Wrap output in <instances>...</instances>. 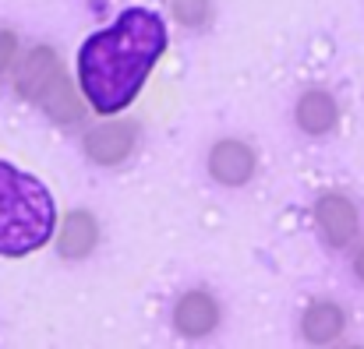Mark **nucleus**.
Instances as JSON below:
<instances>
[{"label": "nucleus", "instance_id": "0eeeda50", "mask_svg": "<svg viewBox=\"0 0 364 349\" xmlns=\"http://www.w3.org/2000/svg\"><path fill=\"white\" fill-rule=\"evenodd\" d=\"M294 123L308 138H326L340 123V103L329 89H308L294 103Z\"/></svg>", "mask_w": 364, "mask_h": 349}, {"label": "nucleus", "instance_id": "ddd939ff", "mask_svg": "<svg viewBox=\"0 0 364 349\" xmlns=\"http://www.w3.org/2000/svg\"><path fill=\"white\" fill-rule=\"evenodd\" d=\"M350 268H354V279L364 286V243L354 250V257H350Z\"/></svg>", "mask_w": 364, "mask_h": 349}, {"label": "nucleus", "instance_id": "6e6552de", "mask_svg": "<svg viewBox=\"0 0 364 349\" xmlns=\"http://www.w3.org/2000/svg\"><path fill=\"white\" fill-rule=\"evenodd\" d=\"M134 148V127L124 123V120H110V123H100L96 131L85 134V155L96 162V166H117L131 155Z\"/></svg>", "mask_w": 364, "mask_h": 349}, {"label": "nucleus", "instance_id": "f8f14e48", "mask_svg": "<svg viewBox=\"0 0 364 349\" xmlns=\"http://www.w3.org/2000/svg\"><path fill=\"white\" fill-rule=\"evenodd\" d=\"M11 60H14V32L0 28V71H4Z\"/></svg>", "mask_w": 364, "mask_h": 349}, {"label": "nucleus", "instance_id": "9d476101", "mask_svg": "<svg viewBox=\"0 0 364 349\" xmlns=\"http://www.w3.org/2000/svg\"><path fill=\"white\" fill-rule=\"evenodd\" d=\"M100 243V223L89 212H68L60 230H57V254L68 261L89 257L92 247Z\"/></svg>", "mask_w": 364, "mask_h": 349}, {"label": "nucleus", "instance_id": "20e7f679", "mask_svg": "<svg viewBox=\"0 0 364 349\" xmlns=\"http://www.w3.org/2000/svg\"><path fill=\"white\" fill-rule=\"evenodd\" d=\"M315 226H318V236L326 240V247L347 250L361 233V212L343 191H326L315 201Z\"/></svg>", "mask_w": 364, "mask_h": 349}, {"label": "nucleus", "instance_id": "f257e3e1", "mask_svg": "<svg viewBox=\"0 0 364 349\" xmlns=\"http://www.w3.org/2000/svg\"><path fill=\"white\" fill-rule=\"evenodd\" d=\"M166 50V25L149 7H127L78 50V85L103 116L127 110Z\"/></svg>", "mask_w": 364, "mask_h": 349}, {"label": "nucleus", "instance_id": "423d86ee", "mask_svg": "<svg viewBox=\"0 0 364 349\" xmlns=\"http://www.w3.org/2000/svg\"><path fill=\"white\" fill-rule=\"evenodd\" d=\"M205 170L216 184L223 187H244L255 170H258V155L255 148L241 141V138H220L213 148H209V159H205Z\"/></svg>", "mask_w": 364, "mask_h": 349}, {"label": "nucleus", "instance_id": "f03ea898", "mask_svg": "<svg viewBox=\"0 0 364 349\" xmlns=\"http://www.w3.org/2000/svg\"><path fill=\"white\" fill-rule=\"evenodd\" d=\"M57 230L50 191L0 159V257H25L39 250Z\"/></svg>", "mask_w": 364, "mask_h": 349}, {"label": "nucleus", "instance_id": "39448f33", "mask_svg": "<svg viewBox=\"0 0 364 349\" xmlns=\"http://www.w3.org/2000/svg\"><path fill=\"white\" fill-rule=\"evenodd\" d=\"M220 318H223L220 300L209 289H188V293H181V300L173 304V314H170L173 332L181 339H191V343L195 339H209L220 328Z\"/></svg>", "mask_w": 364, "mask_h": 349}, {"label": "nucleus", "instance_id": "9b49d317", "mask_svg": "<svg viewBox=\"0 0 364 349\" xmlns=\"http://www.w3.org/2000/svg\"><path fill=\"white\" fill-rule=\"evenodd\" d=\"M173 18L188 28H198L209 18V0H173Z\"/></svg>", "mask_w": 364, "mask_h": 349}, {"label": "nucleus", "instance_id": "1a4fd4ad", "mask_svg": "<svg viewBox=\"0 0 364 349\" xmlns=\"http://www.w3.org/2000/svg\"><path fill=\"white\" fill-rule=\"evenodd\" d=\"M347 332V311L336 300H315L301 314V336L311 346H329Z\"/></svg>", "mask_w": 364, "mask_h": 349}, {"label": "nucleus", "instance_id": "7ed1b4c3", "mask_svg": "<svg viewBox=\"0 0 364 349\" xmlns=\"http://www.w3.org/2000/svg\"><path fill=\"white\" fill-rule=\"evenodd\" d=\"M18 89L25 99H36L43 103L53 120H64L71 123L78 116V103H71L68 96V82H64V71L57 64V53L50 46H39L25 57L21 71H18Z\"/></svg>", "mask_w": 364, "mask_h": 349}]
</instances>
